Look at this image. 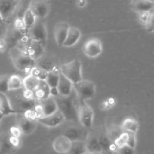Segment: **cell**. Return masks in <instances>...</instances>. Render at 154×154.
<instances>
[{
	"instance_id": "6da1fadb",
	"label": "cell",
	"mask_w": 154,
	"mask_h": 154,
	"mask_svg": "<svg viewBox=\"0 0 154 154\" xmlns=\"http://www.w3.org/2000/svg\"><path fill=\"white\" fill-rule=\"evenodd\" d=\"M54 98L58 110L63 114L66 120L78 122V110L81 100L73 88L69 96H58Z\"/></svg>"
},
{
	"instance_id": "7a4b0ae2",
	"label": "cell",
	"mask_w": 154,
	"mask_h": 154,
	"mask_svg": "<svg viewBox=\"0 0 154 154\" xmlns=\"http://www.w3.org/2000/svg\"><path fill=\"white\" fill-rule=\"evenodd\" d=\"M23 87L17 90H9L5 93L12 108L17 114H23L29 110H33L39 103L35 99H26L23 94Z\"/></svg>"
},
{
	"instance_id": "3957f363",
	"label": "cell",
	"mask_w": 154,
	"mask_h": 154,
	"mask_svg": "<svg viewBox=\"0 0 154 154\" xmlns=\"http://www.w3.org/2000/svg\"><path fill=\"white\" fill-rule=\"evenodd\" d=\"M9 55L14 66L21 71H30L36 65V61L32 58L25 51L16 46L11 48Z\"/></svg>"
},
{
	"instance_id": "277c9868",
	"label": "cell",
	"mask_w": 154,
	"mask_h": 154,
	"mask_svg": "<svg viewBox=\"0 0 154 154\" xmlns=\"http://www.w3.org/2000/svg\"><path fill=\"white\" fill-rule=\"evenodd\" d=\"M26 34L30 38L39 41L45 46L48 38V31L45 19L37 17L34 25L27 29Z\"/></svg>"
},
{
	"instance_id": "5b68a950",
	"label": "cell",
	"mask_w": 154,
	"mask_h": 154,
	"mask_svg": "<svg viewBox=\"0 0 154 154\" xmlns=\"http://www.w3.org/2000/svg\"><path fill=\"white\" fill-rule=\"evenodd\" d=\"M73 88L81 100L93 98L96 93L95 84L91 81L81 79L73 84Z\"/></svg>"
},
{
	"instance_id": "8992f818",
	"label": "cell",
	"mask_w": 154,
	"mask_h": 154,
	"mask_svg": "<svg viewBox=\"0 0 154 154\" xmlns=\"http://www.w3.org/2000/svg\"><path fill=\"white\" fill-rule=\"evenodd\" d=\"M81 66L82 64L80 61L75 59L61 66L60 71L73 84L82 79Z\"/></svg>"
},
{
	"instance_id": "52a82bcc",
	"label": "cell",
	"mask_w": 154,
	"mask_h": 154,
	"mask_svg": "<svg viewBox=\"0 0 154 154\" xmlns=\"http://www.w3.org/2000/svg\"><path fill=\"white\" fill-rule=\"evenodd\" d=\"M94 112L91 108L85 102L81 100L78 110V122L81 126L88 129L93 125Z\"/></svg>"
},
{
	"instance_id": "ba28073f",
	"label": "cell",
	"mask_w": 154,
	"mask_h": 154,
	"mask_svg": "<svg viewBox=\"0 0 154 154\" xmlns=\"http://www.w3.org/2000/svg\"><path fill=\"white\" fill-rule=\"evenodd\" d=\"M84 54L89 58H96L102 52V45L97 38H91L87 40L82 46Z\"/></svg>"
},
{
	"instance_id": "9c48e42d",
	"label": "cell",
	"mask_w": 154,
	"mask_h": 154,
	"mask_svg": "<svg viewBox=\"0 0 154 154\" xmlns=\"http://www.w3.org/2000/svg\"><path fill=\"white\" fill-rule=\"evenodd\" d=\"M29 8L37 18L45 19L50 10V5L48 0H31Z\"/></svg>"
},
{
	"instance_id": "30bf717a",
	"label": "cell",
	"mask_w": 154,
	"mask_h": 154,
	"mask_svg": "<svg viewBox=\"0 0 154 154\" xmlns=\"http://www.w3.org/2000/svg\"><path fill=\"white\" fill-rule=\"evenodd\" d=\"M19 2V0H0V16L4 21H10Z\"/></svg>"
},
{
	"instance_id": "8fae6325",
	"label": "cell",
	"mask_w": 154,
	"mask_h": 154,
	"mask_svg": "<svg viewBox=\"0 0 154 154\" xmlns=\"http://www.w3.org/2000/svg\"><path fill=\"white\" fill-rule=\"evenodd\" d=\"M45 46L39 41L29 38L26 44L24 51L32 58L37 60L44 54Z\"/></svg>"
},
{
	"instance_id": "7c38bea8",
	"label": "cell",
	"mask_w": 154,
	"mask_h": 154,
	"mask_svg": "<svg viewBox=\"0 0 154 154\" xmlns=\"http://www.w3.org/2000/svg\"><path fill=\"white\" fill-rule=\"evenodd\" d=\"M65 120L66 119L64 116L59 110H57L53 114L41 117L37 119L38 122L40 123L51 128L55 127L62 124Z\"/></svg>"
},
{
	"instance_id": "4fadbf2b",
	"label": "cell",
	"mask_w": 154,
	"mask_h": 154,
	"mask_svg": "<svg viewBox=\"0 0 154 154\" xmlns=\"http://www.w3.org/2000/svg\"><path fill=\"white\" fill-rule=\"evenodd\" d=\"M37 122V119L28 117L23 115L19 119L17 126L20 129L22 134L29 135L35 131Z\"/></svg>"
},
{
	"instance_id": "5bb4252c",
	"label": "cell",
	"mask_w": 154,
	"mask_h": 154,
	"mask_svg": "<svg viewBox=\"0 0 154 154\" xmlns=\"http://www.w3.org/2000/svg\"><path fill=\"white\" fill-rule=\"evenodd\" d=\"M72 141L64 135L57 137L53 141V149L59 153H68L71 147Z\"/></svg>"
},
{
	"instance_id": "9a60e30c",
	"label": "cell",
	"mask_w": 154,
	"mask_h": 154,
	"mask_svg": "<svg viewBox=\"0 0 154 154\" xmlns=\"http://www.w3.org/2000/svg\"><path fill=\"white\" fill-rule=\"evenodd\" d=\"M70 26L67 22H60L57 23L54 29L55 40L58 46H63L67 37Z\"/></svg>"
},
{
	"instance_id": "2e32d148",
	"label": "cell",
	"mask_w": 154,
	"mask_h": 154,
	"mask_svg": "<svg viewBox=\"0 0 154 154\" xmlns=\"http://www.w3.org/2000/svg\"><path fill=\"white\" fill-rule=\"evenodd\" d=\"M85 129L87 128L84 127H83V128L76 126L70 127L64 131L63 135L67 137L71 141L76 140L85 141L88 134L86 132Z\"/></svg>"
},
{
	"instance_id": "e0dca14e",
	"label": "cell",
	"mask_w": 154,
	"mask_h": 154,
	"mask_svg": "<svg viewBox=\"0 0 154 154\" xmlns=\"http://www.w3.org/2000/svg\"><path fill=\"white\" fill-rule=\"evenodd\" d=\"M42 112V117L53 114L58 110L57 102L52 96H49L45 100L39 102Z\"/></svg>"
},
{
	"instance_id": "ac0fdd59",
	"label": "cell",
	"mask_w": 154,
	"mask_h": 154,
	"mask_svg": "<svg viewBox=\"0 0 154 154\" xmlns=\"http://www.w3.org/2000/svg\"><path fill=\"white\" fill-rule=\"evenodd\" d=\"M57 88L60 96H67L73 90V83L67 77L60 72V78Z\"/></svg>"
},
{
	"instance_id": "d6986e66",
	"label": "cell",
	"mask_w": 154,
	"mask_h": 154,
	"mask_svg": "<svg viewBox=\"0 0 154 154\" xmlns=\"http://www.w3.org/2000/svg\"><path fill=\"white\" fill-rule=\"evenodd\" d=\"M34 96L39 102L50 96V87L45 80H39L38 85L34 91Z\"/></svg>"
},
{
	"instance_id": "ffe728a7",
	"label": "cell",
	"mask_w": 154,
	"mask_h": 154,
	"mask_svg": "<svg viewBox=\"0 0 154 154\" xmlns=\"http://www.w3.org/2000/svg\"><path fill=\"white\" fill-rule=\"evenodd\" d=\"M87 153H101L102 152L99 144L98 137L95 135L88 134L85 140Z\"/></svg>"
},
{
	"instance_id": "44dd1931",
	"label": "cell",
	"mask_w": 154,
	"mask_h": 154,
	"mask_svg": "<svg viewBox=\"0 0 154 154\" xmlns=\"http://www.w3.org/2000/svg\"><path fill=\"white\" fill-rule=\"evenodd\" d=\"M36 61V65L48 72L51 71H60V68L57 67V65L55 61L51 57H45L43 55L37 59Z\"/></svg>"
},
{
	"instance_id": "7402d4cb",
	"label": "cell",
	"mask_w": 154,
	"mask_h": 154,
	"mask_svg": "<svg viewBox=\"0 0 154 154\" xmlns=\"http://www.w3.org/2000/svg\"><path fill=\"white\" fill-rule=\"evenodd\" d=\"M154 1L151 0H131V8L135 12L151 11L153 8Z\"/></svg>"
},
{
	"instance_id": "603a6c76",
	"label": "cell",
	"mask_w": 154,
	"mask_h": 154,
	"mask_svg": "<svg viewBox=\"0 0 154 154\" xmlns=\"http://www.w3.org/2000/svg\"><path fill=\"white\" fill-rule=\"evenodd\" d=\"M81 35V31L78 28L74 26H70L67 37L63 44V46L66 47L73 46L79 41Z\"/></svg>"
},
{
	"instance_id": "cb8c5ba5",
	"label": "cell",
	"mask_w": 154,
	"mask_h": 154,
	"mask_svg": "<svg viewBox=\"0 0 154 154\" xmlns=\"http://www.w3.org/2000/svg\"><path fill=\"white\" fill-rule=\"evenodd\" d=\"M0 112L4 114V116L17 114V112L12 108L7 96L4 93H0Z\"/></svg>"
},
{
	"instance_id": "d4e9b609",
	"label": "cell",
	"mask_w": 154,
	"mask_h": 154,
	"mask_svg": "<svg viewBox=\"0 0 154 154\" xmlns=\"http://www.w3.org/2000/svg\"><path fill=\"white\" fill-rule=\"evenodd\" d=\"M31 0H19L13 19H23L25 12L29 8Z\"/></svg>"
},
{
	"instance_id": "484cf974",
	"label": "cell",
	"mask_w": 154,
	"mask_h": 154,
	"mask_svg": "<svg viewBox=\"0 0 154 154\" xmlns=\"http://www.w3.org/2000/svg\"><path fill=\"white\" fill-rule=\"evenodd\" d=\"M120 126L124 131L136 133L139 127V123L138 121L134 119L126 118L122 122Z\"/></svg>"
},
{
	"instance_id": "4316f807",
	"label": "cell",
	"mask_w": 154,
	"mask_h": 154,
	"mask_svg": "<svg viewBox=\"0 0 154 154\" xmlns=\"http://www.w3.org/2000/svg\"><path fill=\"white\" fill-rule=\"evenodd\" d=\"M0 153H13L18 150L10 143L8 140V135L4 136L0 139Z\"/></svg>"
},
{
	"instance_id": "83f0119b",
	"label": "cell",
	"mask_w": 154,
	"mask_h": 154,
	"mask_svg": "<svg viewBox=\"0 0 154 154\" xmlns=\"http://www.w3.org/2000/svg\"><path fill=\"white\" fill-rule=\"evenodd\" d=\"M39 84V79L34 76L31 74L26 76L23 79V87L25 89L34 91L38 87Z\"/></svg>"
},
{
	"instance_id": "f1b7e54d",
	"label": "cell",
	"mask_w": 154,
	"mask_h": 154,
	"mask_svg": "<svg viewBox=\"0 0 154 154\" xmlns=\"http://www.w3.org/2000/svg\"><path fill=\"white\" fill-rule=\"evenodd\" d=\"M87 153L85 141L76 140L72 141L71 147L68 153Z\"/></svg>"
},
{
	"instance_id": "f546056e",
	"label": "cell",
	"mask_w": 154,
	"mask_h": 154,
	"mask_svg": "<svg viewBox=\"0 0 154 154\" xmlns=\"http://www.w3.org/2000/svg\"><path fill=\"white\" fill-rule=\"evenodd\" d=\"M23 87V79L18 75H10L8 81V88L9 90H14Z\"/></svg>"
},
{
	"instance_id": "4dcf8cb0",
	"label": "cell",
	"mask_w": 154,
	"mask_h": 154,
	"mask_svg": "<svg viewBox=\"0 0 154 154\" xmlns=\"http://www.w3.org/2000/svg\"><path fill=\"white\" fill-rule=\"evenodd\" d=\"M60 71L48 72L45 81L50 87H57L60 78Z\"/></svg>"
},
{
	"instance_id": "1f68e13d",
	"label": "cell",
	"mask_w": 154,
	"mask_h": 154,
	"mask_svg": "<svg viewBox=\"0 0 154 154\" xmlns=\"http://www.w3.org/2000/svg\"><path fill=\"white\" fill-rule=\"evenodd\" d=\"M36 18L37 17L35 16V15L32 12L31 9L30 8L28 9V10L25 12L23 17V20L25 27L28 29L31 26H32L35 23Z\"/></svg>"
},
{
	"instance_id": "d6a6232c",
	"label": "cell",
	"mask_w": 154,
	"mask_h": 154,
	"mask_svg": "<svg viewBox=\"0 0 154 154\" xmlns=\"http://www.w3.org/2000/svg\"><path fill=\"white\" fill-rule=\"evenodd\" d=\"M29 72L30 74L38 78L39 80H45L48 73V71L37 66L33 67Z\"/></svg>"
},
{
	"instance_id": "836d02e7",
	"label": "cell",
	"mask_w": 154,
	"mask_h": 154,
	"mask_svg": "<svg viewBox=\"0 0 154 154\" xmlns=\"http://www.w3.org/2000/svg\"><path fill=\"white\" fill-rule=\"evenodd\" d=\"M123 131H124L122 129L121 126H117L114 125L108 130L107 134L113 143V141L117 138H118Z\"/></svg>"
},
{
	"instance_id": "e575fe53",
	"label": "cell",
	"mask_w": 154,
	"mask_h": 154,
	"mask_svg": "<svg viewBox=\"0 0 154 154\" xmlns=\"http://www.w3.org/2000/svg\"><path fill=\"white\" fill-rule=\"evenodd\" d=\"M9 76V75L0 76V93H5L8 91V81Z\"/></svg>"
},
{
	"instance_id": "d590c367",
	"label": "cell",
	"mask_w": 154,
	"mask_h": 154,
	"mask_svg": "<svg viewBox=\"0 0 154 154\" xmlns=\"http://www.w3.org/2000/svg\"><path fill=\"white\" fill-rule=\"evenodd\" d=\"M127 139H128V133L126 131H123L120 134V135L113 141V144L115 145L116 148H118L126 144Z\"/></svg>"
},
{
	"instance_id": "8d00e7d4",
	"label": "cell",
	"mask_w": 154,
	"mask_h": 154,
	"mask_svg": "<svg viewBox=\"0 0 154 154\" xmlns=\"http://www.w3.org/2000/svg\"><path fill=\"white\" fill-rule=\"evenodd\" d=\"M145 26L147 31L150 32H154V10H153L150 11L149 19Z\"/></svg>"
},
{
	"instance_id": "74e56055",
	"label": "cell",
	"mask_w": 154,
	"mask_h": 154,
	"mask_svg": "<svg viewBox=\"0 0 154 154\" xmlns=\"http://www.w3.org/2000/svg\"><path fill=\"white\" fill-rule=\"evenodd\" d=\"M116 152L122 154H129V153H135V149L132 148L128 144H125L118 148L116 149L115 150Z\"/></svg>"
},
{
	"instance_id": "f35d334b",
	"label": "cell",
	"mask_w": 154,
	"mask_h": 154,
	"mask_svg": "<svg viewBox=\"0 0 154 154\" xmlns=\"http://www.w3.org/2000/svg\"><path fill=\"white\" fill-rule=\"evenodd\" d=\"M127 133H128V139L126 141V144H128L132 148L135 149L136 146L135 133L133 132H127Z\"/></svg>"
},
{
	"instance_id": "ab89813d",
	"label": "cell",
	"mask_w": 154,
	"mask_h": 154,
	"mask_svg": "<svg viewBox=\"0 0 154 154\" xmlns=\"http://www.w3.org/2000/svg\"><path fill=\"white\" fill-rule=\"evenodd\" d=\"M150 11H140V12L137 13L138 20H140V22L141 23H143L144 25L146 24V23L148 20V19H149Z\"/></svg>"
},
{
	"instance_id": "60d3db41",
	"label": "cell",
	"mask_w": 154,
	"mask_h": 154,
	"mask_svg": "<svg viewBox=\"0 0 154 154\" xmlns=\"http://www.w3.org/2000/svg\"><path fill=\"white\" fill-rule=\"evenodd\" d=\"M9 22L10 21H4L0 22V38L5 37Z\"/></svg>"
},
{
	"instance_id": "b9f144b4",
	"label": "cell",
	"mask_w": 154,
	"mask_h": 154,
	"mask_svg": "<svg viewBox=\"0 0 154 154\" xmlns=\"http://www.w3.org/2000/svg\"><path fill=\"white\" fill-rule=\"evenodd\" d=\"M8 140L10 142V143L16 148L18 149L19 148L20 146V137H17L13 135H11L10 134L8 135Z\"/></svg>"
},
{
	"instance_id": "7bdbcfd3",
	"label": "cell",
	"mask_w": 154,
	"mask_h": 154,
	"mask_svg": "<svg viewBox=\"0 0 154 154\" xmlns=\"http://www.w3.org/2000/svg\"><path fill=\"white\" fill-rule=\"evenodd\" d=\"M10 134L11 135H13V136H15L17 137H20L21 135H22V132L17 125L13 126L10 127Z\"/></svg>"
},
{
	"instance_id": "ee69618b",
	"label": "cell",
	"mask_w": 154,
	"mask_h": 154,
	"mask_svg": "<svg viewBox=\"0 0 154 154\" xmlns=\"http://www.w3.org/2000/svg\"><path fill=\"white\" fill-rule=\"evenodd\" d=\"M8 46L7 40L5 37L0 38V52H3L5 51L7 47Z\"/></svg>"
},
{
	"instance_id": "f6af8a7d",
	"label": "cell",
	"mask_w": 154,
	"mask_h": 154,
	"mask_svg": "<svg viewBox=\"0 0 154 154\" xmlns=\"http://www.w3.org/2000/svg\"><path fill=\"white\" fill-rule=\"evenodd\" d=\"M50 95L54 97L59 96V92L57 87H50Z\"/></svg>"
},
{
	"instance_id": "bcb514c9",
	"label": "cell",
	"mask_w": 154,
	"mask_h": 154,
	"mask_svg": "<svg viewBox=\"0 0 154 154\" xmlns=\"http://www.w3.org/2000/svg\"><path fill=\"white\" fill-rule=\"evenodd\" d=\"M78 5L79 7H84L85 5V0H78Z\"/></svg>"
},
{
	"instance_id": "7dc6e473",
	"label": "cell",
	"mask_w": 154,
	"mask_h": 154,
	"mask_svg": "<svg viewBox=\"0 0 154 154\" xmlns=\"http://www.w3.org/2000/svg\"><path fill=\"white\" fill-rule=\"evenodd\" d=\"M4 117V115L2 114L0 112V122H1V120H2V119Z\"/></svg>"
},
{
	"instance_id": "c3c4849f",
	"label": "cell",
	"mask_w": 154,
	"mask_h": 154,
	"mask_svg": "<svg viewBox=\"0 0 154 154\" xmlns=\"http://www.w3.org/2000/svg\"><path fill=\"white\" fill-rule=\"evenodd\" d=\"M4 22V20H2V19H1V17L0 16V22Z\"/></svg>"
},
{
	"instance_id": "681fc988",
	"label": "cell",
	"mask_w": 154,
	"mask_h": 154,
	"mask_svg": "<svg viewBox=\"0 0 154 154\" xmlns=\"http://www.w3.org/2000/svg\"><path fill=\"white\" fill-rule=\"evenodd\" d=\"M152 10H154V4H153V9Z\"/></svg>"
},
{
	"instance_id": "f907efd6",
	"label": "cell",
	"mask_w": 154,
	"mask_h": 154,
	"mask_svg": "<svg viewBox=\"0 0 154 154\" xmlns=\"http://www.w3.org/2000/svg\"><path fill=\"white\" fill-rule=\"evenodd\" d=\"M151 1H154V0H151Z\"/></svg>"
},
{
	"instance_id": "816d5d0a",
	"label": "cell",
	"mask_w": 154,
	"mask_h": 154,
	"mask_svg": "<svg viewBox=\"0 0 154 154\" xmlns=\"http://www.w3.org/2000/svg\"><path fill=\"white\" fill-rule=\"evenodd\" d=\"M0 150H1V147H0Z\"/></svg>"
}]
</instances>
